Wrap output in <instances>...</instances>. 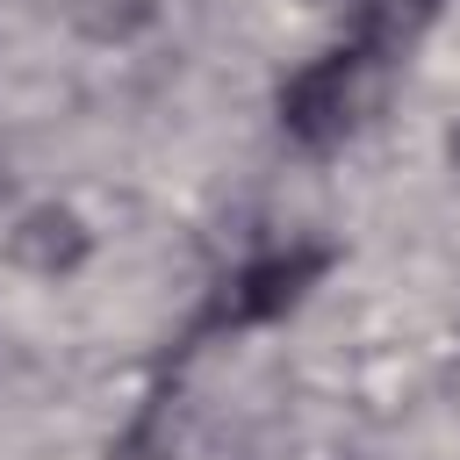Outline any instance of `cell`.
Here are the masks:
<instances>
[{
    "label": "cell",
    "instance_id": "1",
    "mask_svg": "<svg viewBox=\"0 0 460 460\" xmlns=\"http://www.w3.org/2000/svg\"><path fill=\"white\" fill-rule=\"evenodd\" d=\"M93 223H86V208H72V201H58V194H43V201H14L7 208V223H0V259L14 266V273H29V280H72V273H86L93 266Z\"/></svg>",
    "mask_w": 460,
    "mask_h": 460
},
{
    "label": "cell",
    "instance_id": "2",
    "mask_svg": "<svg viewBox=\"0 0 460 460\" xmlns=\"http://www.w3.org/2000/svg\"><path fill=\"white\" fill-rule=\"evenodd\" d=\"M65 29L93 50H129L165 22V0H58Z\"/></svg>",
    "mask_w": 460,
    "mask_h": 460
},
{
    "label": "cell",
    "instance_id": "3",
    "mask_svg": "<svg viewBox=\"0 0 460 460\" xmlns=\"http://www.w3.org/2000/svg\"><path fill=\"white\" fill-rule=\"evenodd\" d=\"M438 158H446V172H453V180H460V115H453V122H446V137H438Z\"/></svg>",
    "mask_w": 460,
    "mask_h": 460
},
{
    "label": "cell",
    "instance_id": "4",
    "mask_svg": "<svg viewBox=\"0 0 460 460\" xmlns=\"http://www.w3.org/2000/svg\"><path fill=\"white\" fill-rule=\"evenodd\" d=\"M453 345H460V316H453Z\"/></svg>",
    "mask_w": 460,
    "mask_h": 460
},
{
    "label": "cell",
    "instance_id": "5",
    "mask_svg": "<svg viewBox=\"0 0 460 460\" xmlns=\"http://www.w3.org/2000/svg\"><path fill=\"white\" fill-rule=\"evenodd\" d=\"M302 7H323V0H302Z\"/></svg>",
    "mask_w": 460,
    "mask_h": 460
}]
</instances>
